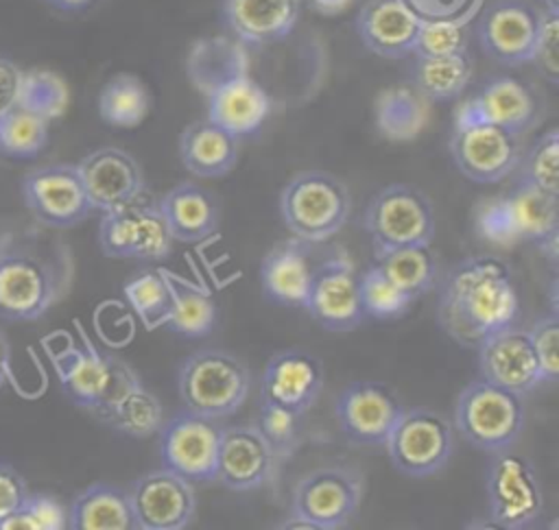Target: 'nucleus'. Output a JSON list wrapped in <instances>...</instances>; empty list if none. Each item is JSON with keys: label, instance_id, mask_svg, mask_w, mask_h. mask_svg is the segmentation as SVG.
<instances>
[{"label": "nucleus", "instance_id": "obj_1", "mask_svg": "<svg viewBox=\"0 0 559 530\" xmlns=\"http://www.w3.org/2000/svg\"><path fill=\"white\" fill-rule=\"evenodd\" d=\"M518 314L511 268L493 255L465 257L443 279L437 321L463 347H476L489 334L513 325Z\"/></svg>", "mask_w": 559, "mask_h": 530}, {"label": "nucleus", "instance_id": "obj_2", "mask_svg": "<svg viewBox=\"0 0 559 530\" xmlns=\"http://www.w3.org/2000/svg\"><path fill=\"white\" fill-rule=\"evenodd\" d=\"M280 212L288 231L304 242L338 233L352 212L347 185L325 170H301L282 190Z\"/></svg>", "mask_w": 559, "mask_h": 530}, {"label": "nucleus", "instance_id": "obj_3", "mask_svg": "<svg viewBox=\"0 0 559 530\" xmlns=\"http://www.w3.org/2000/svg\"><path fill=\"white\" fill-rule=\"evenodd\" d=\"M526 410L522 395L487 380L469 382L456 397V432L474 447L498 454L511 449L522 436Z\"/></svg>", "mask_w": 559, "mask_h": 530}, {"label": "nucleus", "instance_id": "obj_4", "mask_svg": "<svg viewBox=\"0 0 559 530\" xmlns=\"http://www.w3.org/2000/svg\"><path fill=\"white\" fill-rule=\"evenodd\" d=\"M249 380V369L234 353L201 349L181 362L177 386L188 410L221 419L234 414L245 403Z\"/></svg>", "mask_w": 559, "mask_h": 530}, {"label": "nucleus", "instance_id": "obj_5", "mask_svg": "<svg viewBox=\"0 0 559 530\" xmlns=\"http://www.w3.org/2000/svg\"><path fill=\"white\" fill-rule=\"evenodd\" d=\"M362 227L373 255H380L402 246H430L437 220L430 198L419 188L389 183L365 207Z\"/></svg>", "mask_w": 559, "mask_h": 530}, {"label": "nucleus", "instance_id": "obj_6", "mask_svg": "<svg viewBox=\"0 0 559 530\" xmlns=\"http://www.w3.org/2000/svg\"><path fill=\"white\" fill-rule=\"evenodd\" d=\"M66 395L81 408L100 412L140 384L135 371L120 358L98 351L87 338L52 353Z\"/></svg>", "mask_w": 559, "mask_h": 530}, {"label": "nucleus", "instance_id": "obj_7", "mask_svg": "<svg viewBox=\"0 0 559 530\" xmlns=\"http://www.w3.org/2000/svg\"><path fill=\"white\" fill-rule=\"evenodd\" d=\"M384 447L400 473L430 478L452 458L454 427L445 414L432 408H404Z\"/></svg>", "mask_w": 559, "mask_h": 530}, {"label": "nucleus", "instance_id": "obj_8", "mask_svg": "<svg viewBox=\"0 0 559 530\" xmlns=\"http://www.w3.org/2000/svg\"><path fill=\"white\" fill-rule=\"evenodd\" d=\"M59 297V273L39 251L0 249V316L37 321Z\"/></svg>", "mask_w": 559, "mask_h": 530}, {"label": "nucleus", "instance_id": "obj_9", "mask_svg": "<svg viewBox=\"0 0 559 530\" xmlns=\"http://www.w3.org/2000/svg\"><path fill=\"white\" fill-rule=\"evenodd\" d=\"M362 499V478L347 465H325L306 473L293 489L290 515L314 530L345 528Z\"/></svg>", "mask_w": 559, "mask_h": 530}, {"label": "nucleus", "instance_id": "obj_10", "mask_svg": "<svg viewBox=\"0 0 559 530\" xmlns=\"http://www.w3.org/2000/svg\"><path fill=\"white\" fill-rule=\"evenodd\" d=\"M489 517L507 530L533 526L544 513V493L531 462L511 449L493 454L485 478Z\"/></svg>", "mask_w": 559, "mask_h": 530}, {"label": "nucleus", "instance_id": "obj_11", "mask_svg": "<svg viewBox=\"0 0 559 530\" xmlns=\"http://www.w3.org/2000/svg\"><path fill=\"white\" fill-rule=\"evenodd\" d=\"M221 425L216 419L181 410L159 427V456L164 469L188 482L216 480Z\"/></svg>", "mask_w": 559, "mask_h": 530}, {"label": "nucleus", "instance_id": "obj_12", "mask_svg": "<svg viewBox=\"0 0 559 530\" xmlns=\"http://www.w3.org/2000/svg\"><path fill=\"white\" fill-rule=\"evenodd\" d=\"M22 196L28 212L41 225L55 229L74 227L94 212L79 168L72 164H50L31 170L22 179Z\"/></svg>", "mask_w": 559, "mask_h": 530}, {"label": "nucleus", "instance_id": "obj_13", "mask_svg": "<svg viewBox=\"0 0 559 530\" xmlns=\"http://www.w3.org/2000/svg\"><path fill=\"white\" fill-rule=\"evenodd\" d=\"M98 242L107 257L159 262L168 257L175 240L159 207L135 201L124 207L103 212Z\"/></svg>", "mask_w": 559, "mask_h": 530}, {"label": "nucleus", "instance_id": "obj_14", "mask_svg": "<svg viewBox=\"0 0 559 530\" xmlns=\"http://www.w3.org/2000/svg\"><path fill=\"white\" fill-rule=\"evenodd\" d=\"M450 155L459 172L474 183H498L507 179L522 159L520 135L489 124L472 122L454 127Z\"/></svg>", "mask_w": 559, "mask_h": 530}, {"label": "nucleus", "instance_id": "obj_15", "mask_svg": "<svg viewBox=\"0 0 559 530\" xmlns=\"http://www.w3.org/2000/svg\"><path fill=\"white\" fill-rule=\"evenodd\" d=\"M127 493L138 530H183L194 521L192 482L168 469L140 475Z\"/></svg>", "mask_w": 559, "mask_h": 530}, {"label": "nucleus", "instance_id": "obj_16", "mask_svg": "<svg viewBox=\"0 0 559 530\" xmlns=\"http://www.w3.org/2000/svg\"><path fill=\"white\" fill-rule=\"evenodd\" d=\"M404 406L397 395L371 380L345 386L334 403L336 423L343 436L354 445H384Z\"/></svg>", "mask_w": 559, "mask_h": 530}, {"label": "nucleus", "instance_id": "obj_17", "mask_svg": "<svg viewBox=\"0 0 559 530\" xmlns=\"http://www.w3.org/2000/svg\"><path fill=\"white\" fill-rule=\"evenodd\" d=\"M304 308L330 332H349L365 318L360 284L347 257H332L314 266Z\"/></svg>", "mask_w": 559, "mask_h": 530}, {"label": "nucleus", "instance_id": "obj_18", "mask_svg": "<svg viewBox=\"0 0 559 530\" xmlns=\"http://www.w3.org/2000/svg\"><path fill=\"white\" fill-rule=\"evenodd\" d=\"M539 13L524 0L493 2L476 24L478 44L487 57L502 65H522L533 57Z\"/></svg>", "mask_w": 559, "mask_h": 530}, {"label": "nucleus", "instance_id": "obj_19", "mask_svg": "<svg viewBox=\"0 0 559 530\" xmlns=\"http://www.w3.org/2000/svg\"><path fill=\"white\" fill-rule=\"evenodd\" d=\"M539 118V100L533 89L518 79L498 76L480 87L478 94L459 105L454 127L489 122L515 135L528 131Z\"/></svg>", "mask_w": 559, "mask_h": 530}, {"label": "nucleus", "instance_id": "obj_20", "mask_svg": "<svg viewBox=\"0 0 559 530\" xmlns=\"http://www.w3.org/2000/svg\"><path fill=\"white\" fill-rule=\"evenodd\" d=\"M76 168L83 179L87 198L98 212H111L135 203L144 192L142 168L122 148H96L85 155Z\"/></svg>", "mask_w": 559, "mask_h": 530}, {"label": "nucleus", "instance_id": "obj_21", "mask_svg": "<svg viewBox=\"0 0 559 530\" xmlns=\"http://www.w3.org/2000/svg\"><path fill=\"white\" fill-rule=\"evenodd\" d=\"M476 347L483 380L522 397L542 384V373L528 329L509 325L489 334Z\"/></svg>", "mask_w": 559, "mask_h": 530}, {"label": "nucleus", "instance_id": "obj_22", "mask_svg": "<svg viewBox=\"0 0 559 530\" xmlns=\"http://www.w3.org/2000/svg\"><path fill=\"white\" fill-rule=\"evenodd\" d=\"M277 456L258 425H234L221 430L216 480L229 491H253L271 482Z\"/></svg>", "mask_w": 559, "mask_h": 530}, {"label": "nucleus", "instance_id": "obj_23", "mask_svg": "<svg viewBox=\"0 0 559 530\" xmlns=\"http://www.w3.org/2000/svg\"><path fill=\"white\" fill-rule=\"evenodd\" d=\"M323 390V364L304 349H286L275 353L262 375V401L284 406L304 414Z\"/></svg>", "mask_w": 559, "mask_h": 530}, {"label": "nucleus", "instance_id": "obj_24", "mask_svg": "<svg viewBox=\"0 0 559 530\" xmlns=\"http://www.w3.org/2000/svg\"><path fill=\"white\" fill-rule=\"evenodd\" d=\"M421 20L402 0H367L356 15V33L367 50L384 59L413 52Z\"/></svg>", "mask_w": 559, "mask_h": 530}, {"label": "nucleus", "instance_id": "obj_25", "mask_svg": "<svg viewBox=\"0 0 559 530\" xmlns=\"http://www.w3.org/2000/svg\"><path fill=\"white\" fill-rule=\"evenodd\" d=\"M269 111L271 100L266 92L249 74L236 76L207 94V118L234 137L255 133Z\"/></svg>", "mask_w": 559, "mask_h": 530}, {"label": "nucleus", "instance_id": "obj_26", "mask_svg": "<svg viewBox=\"0 0 559 530\" xmlns=\"http://www.w3.org/2000/svg\"><path fill=\"white\" fill-rule=\"evenodd\" d=\"M223 13L242 44H273L293 31L299 0H225Z\"/></svg>", "mask_w": 559, "mask_h": 530}, {"label": "nucleus", "instance_id": "obj_27", "mask_svg": "<svg viewBox=\"0 0 559 530\" xmlns=\"http://www.w3.org/2000/svg\"><path fill=\"white\" fill-rule=\"evenodd\" d=\"M166 227L177 242H201L218 227V207L210 192L181 181L170 188L157 203Z\"/></svg>", "mask_w": 559, "mask_h": 530}, {"label": "nucleus", "instance_id": "obj_28", "mask_svg": "<svg viewBox=\"0 0 559 530\" xmlns=\"http://www.w3.org/2000/svg\"><path fill=\"white\" fill-rule=\"evenodd\" d=\"M308 242L304 240H290L286 244L275 246L260 266V279L264 292L282 305L304 308L312 270L308 255Z\"/></svg>", "mask_w": 559, "mask_h": 530}, {"label": "nucleus", "instance_id": "obj_29", "mask_svg": "<svg viewBox=\"0 0 559 530\" xmlns=\"http://www.w3.org/2000/svg\"><path fill=\"white\" fill-rule=\"evenodd\" d=\"M183 166L203 179L225 177L238 159V137L214 124L210 118L192 122L179 137Z\"/></svg>", "mask_w": 559, "mask_h": 530}, {"label": "nucleus", "instance_id": "obj_30", "mask_svg": "<svg viewBox=\"0 0 559 530\" xmlns=\"http://www.w3.org/2000/svg\"><path fill=\"white\" fill-rule=\"evenodd\" d=\"M504 205L518 240L535 242L542 249H548L550 257H555L559 196H550L526 183H518V188L504 196Z\"/></svg>", "mask_w": 559, "mask_h": 530}, {"label": "nucleus", "instance_id": "obj_31", "mask_svg": "<svg viewBox=\"0 0 559 530\" xmlns=\"http://www.w3.org/2000/svg\"><path fill=\"white\" fill-rule=\"evenodd\" d=\"M247 65L249 59L242 41L229 37L199 39L190 48L186 61L190 83L205 96L223 83L247 74Z\"/></svg>", "mask_w": 559, "mask_h": 530}, {"label": "nucleus", "instance_id": "obj_32", "mask_svg": "<svg viewBox=\"0 0 559 530\" xmlns=\"http://www.w3.org/2000/svg\"><path fill=\"white\" fill-rule=\"evenodd\" d=\"M72 530H138L127 489L96 482L81 491L68 510Z\"/></svg>", "mask_w": 559, "mask_h": 530}, {"label": "nucleus", "instance_id": "obj_33", "mask_svg": "<svg viewBox=\"0 0 559 530\" xmlns=\"http://www.w3.org/2000/svg\"><path fill=\"white\" fill-rule=\"evenodd\" d=\"M428 120V100L415 87H389L376 103V127L391 142L417 137Z\"/></svg>", "mask_w": 559, "mask_h": 530}, {"label": "nucleus", "instance_id": "obj_34", "mask_svg": "<svg viewBox=\"0 0 559 530\" xmlns=\"http://www.w3.org/2000/svg\"><path fill=\"white\" fill-rule=\"evenodd\" d=\"M474 72L467 50L443 57H417L413 65V87L426 100H452L469 83Z\"/></svg>", "mask_w": 559, "mask_h": 530}, {"label": "nucleus", "instance_id": "obj_35", "mask_svg": "<svg viewBox=\"0 0 559 530\" xmlns=\"http://www.w3.org/2000/svg\"><path fill=\"white\" fill-rule=\"evenodd\" d=\"M166 277L170 286V310L164 323L170 327V332L186 338L207 336L216 323V305L212 297L203 288L181 277Z\"/></svg>", "mask_w": 559, "mask_h": 530}, {"label": "nucleus", "instance_id": "obj_36", "mask_svg": "<svg viewBox=\"0 0 559 530\" xmlns=\"http://www.w3.org/2000/svg\"><path fill=\"white\" fill-rule=\"evenodd\" d=\"M96 417L124 436L148 438L159 432L164 423V408L159 399L140 382L116 403L96 412Z\"/></svg>", "mask_w": 559, "mask_h": 530}, {"label": "nucleus", "instance_id": "obj_37", "mask_svg": "<svg viewBox=\"0 0 559 530\" xmlns=\"http://www.w3.org/2000/svg\"><path fill=\"white\" fill-rule=\"evenodd\" d=\"M376 266L413 301L437 281V260L430 246H402L376 255Z\"/></svg>", "mask_w": 559, "mask_h": 530}, {"label": "nucleus", "instance_id": "obj_38", "mask_svg": "<svg viewBox=\"0 0 559 530\" xmlns=\"http://www.w3.org/2000/svg\"><path fill=\"white\" fill-rule=\"evenodd\" d=\"M148 105V89L133 74H116L103 85L98 96L100 118L118 129L138 127L146 118Z\"/></svg>", "mask_w": 559, "mask_h": 530}, {"label": "nucleus", "instance_id": "obj_39", "mask_svg": "<svg viewBox=\"0 0 559 530\" xmlns=\"http://www.w3.org/2000/svg\"><path fill=\"white\" fill-rule=\"evenodd\" d=\"M48 142V120L35 111L13 105L0 116V153L13 159H28L44 150Z\"/></svg>", "mask_w": 559, "mask_h": 530}, {"label": "nucleus", "instance_id": "obj_40", "mask_svg": "<svg viewBox=\"0 0 559 530\" xmlns=\"http://www.w3.org/2000/svg\"><path fill=\"white\" fill-rule=\"evenodd\" d=\"M362 314L376 321H393L406 314L413 299L402 292L376 264L358 275Z\"/></svg>", "mask_w": 559, "mask_h": 530}, {"label": "nucleus", "instance_id": "obj_41", "mask_svg": "<svg viewBox=\"0 0 559 530\" xmlns=\"http://www.w3.org/2000/svg\"><path fill=\"white\" fill-rule=\"evenodd\" d=\"M17 105L35 111L48 122L59 118L68 105V87L63 79L50 70H28L22 72Z\"/></svg>", "mask_w": 559, "mask_h": 530}, {"label": "nucleus", "instance_id": "obj_42", "mask_svg": "<svg viewBox=\"0 0 559 530\" xmlns=\"http://www.w3.org/2000/svg\"><path fill=\"white\" fill-rule=\"evenodd\" d=\"M520 183L559 196V131H546L520 159Z\"/></svg>", "mask_w": 559, "mask_h": 530}, {"label": "nucleus", "instance_id": "obj_43", "mask_svg": "<svg viewBox=\"0 0 559 530\" xmlns=\"http://www.w3.org/2000/svg\"><path fill=\"white\" fill-rule=\"evenodd\" d=\"M124 297L146 327L164 325L170 310V286L164 273L146 270L124 284Z\"/></svg>", "mask_w": 559, "mask_h": 530}, {"label": "nucleus", "instance_id": "obj_44", "mask_svg": "<svg viewBox=\"0 0 559 530\" xmlns=\"http://www.w3.org/2000/svg\"><path fill=\"white\" fill-rule=\"evenodd\" d=\"M68 528V510L59 504V499L50 495H26L20 508L9 515L0 530H63Z\"/></svg>", "mask_w": 559, "mask_h": 530}, {"label": "nucleus", "instance_id": "obj_45", "mask_svg": "<svg viewBox=\"0 0 559 530\" xmlns=\"http://www.w3.org/2000/svg\"><path fill=\"white\" fill-rule=\"evenodd\" d=\"M467 22H428L421 20L413 46L415 57H443L467 50Z\"/></svg>", "mask_w": 559, "mask_h": 530}, {"label": "nucleus", "instance_id": "obj_46", "mask_svg": "<svg viewBox=\"0 0 559 530\" xmlns=\"http://www.w3.org/2000/svg\"><path fill=\"white\" fill-rule=\"evenodd\" d=\"M299 417L301 414H297L284 406L269 403V401L260 403L258 430L262 432L264 441L269 443V447L273 449L277 460L288 456L293 451V447L297 445Z\"/></svg>", "mask_w": 559, "mask_h": 530}, {"label": "nucleus", "instance_id": "obj_47", "mask_svg": "<svg viewBox=\"0 0 559 530\" xmlns=\"http://www.w3.org/2000/svg\"><path fill=\"white\" fill-rule=\"evenodd\" d=\"M531 61L537 65L539 74L550 85L559 83V13L557 11L542 9Z\"/></svg>", "mask_w": 559, "mask_h": 530}, {"label": "nucleus", "instance_id": "obj_48", "mask_svg": "<svg viewBox=\"0 0 559 530\" xmlns=\"http://www.w3.org/2000/svg\"><path fill=\"white\" fill-rule=\"evenodd\" d=\"M531 345L539 364L542 382H555L559 375V321L557 314L539 318L531 329Z\"/></svg>", "mask_w": 559, "mask_h": 530}, {"label": "nucleus", "instance_id": "obj_49", "mask_svg": "<svg viewBox=\"0 0 559 530\" xmlns=\"http://www.w3.org/2000/svg\"><path fill=\"white\" fill-rule=\"evenodd\" d=\"M476 231L498 244V246H513L518 240L513 227H511V218L504 205V196L500 198H489L485 201L478 212H476Z\"/></svg>", "mask_w": 559, "mask_h": 530}, {"label": "nucleus", "instance_id": "obj_50", "mask_svg": "<svg viewBox=\"0 0 559 530\" xmlns=\"http://www.w3.org/2000/svg\"><path fill=\"white\" fill-rule=\"evenodd\" d=\"M419 20L467 22L476 17L485 0H402Z\"/></svg>", "mask_w": 559, "mask_h": 530}, {"label": "nucleus", "instance_id": "obj_51", "mask_svg": "<svg viewBox=\"0 0 559 530\" xmlns=\"http://www.w3.org/2000/svg\"><path fill=\"white\" fill-rule=\"evenodd\" d=\"M26 495L28 489L24 478L13 467L0 462V523L20 508Z\"/></svg>", "mask_w": 559, "mask_h": 530}, {"label": "nucleus", "instance_id": "obj_52", "mask_svg": "<svg viewBox=\"0 0 559 530\" xmlns=\"http://www.w3.org/2000/svg\"><path fill=\"white\" fill-rule=\"evenodd\" d=\"M20 83L22 70L13 61L0 57V116L9 111L13 105H17Z\"/></svg>", "mask_w": 559, "mask_h": 530}, {"label": "nucleus", "instance_id": "obj_53", "mask_svg": "<svg viewBox=\"0 0 559 530\" xmlns=\"http://www.w3.org/2000/svg\"><path fill=\"white\" fill-rule=\"evenodd\" d=\"M354 0H310V7L321 15H338L343 13Z\"/></svg>", "mask_w": 559, "mask_h": 530}, {"label": "nucleus", "instance_id": "obj_54", "mask_svg": "<svg viewBox=\"0 0 559 530\" xmlns=\"http://www.w3.org/2000/svg\"><path fill=\"white\" fill-rule=\"evenodd\" d=\"M9 369H11V347H9L7 336L0 332V386L4 384V380L9 375Z\"/></svg>", "mask_w": 559, "mask_h": 530}, {"label": "nucleus", "instance_id": "obj_55", "mask_svg": "<svg viewBox=\"0 0 559 530\" xmlns=\"http://www.w3.org/2000/svg\"><path fill=\"white\" fill-rule=\"evenodd\" d=\"M46 2L61 11H81V9L90 7L94 0H46Z\"/></svg>", "mask_w": 559, "mask_h": 530}, {"label": "nucleus", "instance_id": "obj_56", "mask_svg": "<svg viewBox=\"0 0 559 530\" xmlns=\"http://www.w3.org/2000/svg\"><path fill=\"white\" fill-rule=\"evenodd\" d=\"M544 11H557L559 13V0H539Z\"/></svg>", "mask_w": 559, "mask_h": 530}]
</instances>
